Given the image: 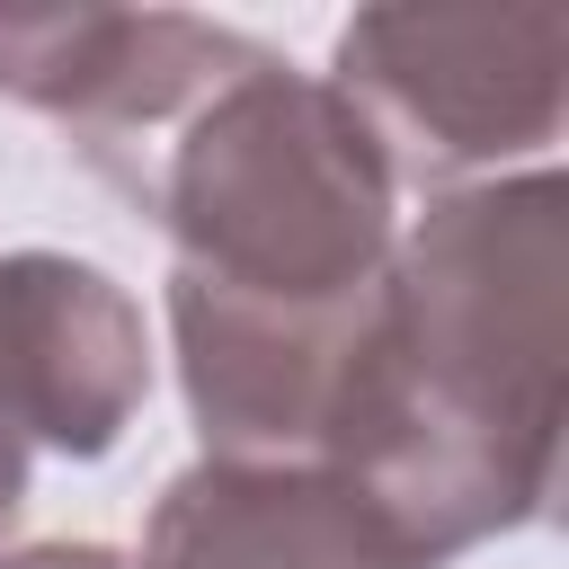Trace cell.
I'll return each instance as SVG.
<instances>
[{
	"label": "cell",
	"instance_id": "3957f363",
	"mask_svg": "<svg viewBox=\"0 0 569 569\" xmlns=\"http://www.w3.org/2000/svg\"><path fill=\"white\" fill-rule=\"evenodd\" d=\"M320 80L373 133L391 187H489L551 169L569 107V9H356Z\"/></svg>",
	"mask_w": 569,
	"mask_h": 569
},
{
	"label": "cell",
	"instance_id": "52a82bcc",
	"mask_svg": "<svg viewBox=\"0 0 569 569\" xmlns=\"http://www.w3.org/2000/svg\"><path fill=\"white\" fill-rule=\"evenodd\" d=\"M27 471H36V436H27L18 382H9V365H0V542H9V525L27 516Z\"/></svg>",
	"mask_w": 569,
	"mask_h": 569
},
{
	"label": "cell",
	"instance_id": "7a4b0ae2",
	"mask_svg": "<svg viewBox=\"0 0 569 569\" xmlns=\"http://www.w3.org/2000/svg\"><path fill=\"white\" fill-rule=\"evenodd\" d=\"M569 187L516 169L427 196L391 240L382 302L338 373L320 453L427 560L525 533L560 471Z\"/></svg>",
	"mask_w": 569,
	"mask_h": 569
},
{
	"label": "cell",
	"instance_id": "8992f818",
	"mask_svg": "<svg viewBox=\"0 0 569 569\" xmlns=\"http://www.w3.org/2000/svg\"><path fill=\"white\" fill-rule=\"evenodd\" d=\"M133 569H427L329 462H187L142 525Z\"/></svg>",
	"mask_w": 569,
	"mask_h": 569
},
{
	"label": "cell",
	"instance_id": "6da1fadb",
	"mask_svg": "<svg viewBox=\"0 0 569 569\" xmlns=\"http://www.w3.org/2000/svg\"><path fill=\"white\" fill-rule=\"evenodd\" d=\"M391 169L320 71L249 44L142 160L169 231L178 391L213 462H311L338 373L391 276Z\"/></svg>",
	"mask_w": 569,
	"mask_h": 569
},
{
	"label": "cell",
	"instance_id": "5b68a950",
	"mask_svg": "<svg viewBox=\"0 0 569 569\" xmlns=\"http://www.w3.org/2000/svg\"><path fill=\"white\" fill-rule=\"evenodd\" d=\"M0 365L18 382L36 453L62 462H107L151 400L142 302L71 249L0 258Z\"/></svg>",
	"mask_w": 569,
	"mask_h": 569
},
{
	"label": "cell",
	"instance_id": "ba28073f",
	"mask_svg": "<svg viewBox=\"0 0 569 569\" xmlns=\"http://www.w3.org/2000/svg\"><path fill=\"white\" fill-rule=\"evenodd\" d=\"M0 569H133V560L107 542H27V551H0Z\"/></svg>",
	"mask_w": 569,
	"mask_h": 569
},
{
	"label": "cell",
	"instance_id": "277c9868",
	"mask_svg": "<svg viewBox=\"0 0 569 569\" xmlns=\"http://www.w3.org/2000/svg\"><path fill=\"white\" fill-rule=\"evenodd\" d=\"M258 36L187 18V9H0V98L53 116L71 151L133 196L160 133L249 62Z\"/></svg>",
	"mask_w": 569,
	"mask_h": 569
}]
</instances>
